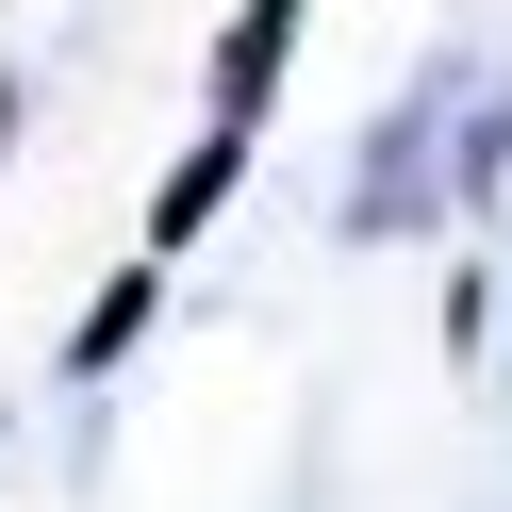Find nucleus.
Returning a JSON list of instances; mask_svg holds the SVG:
<instances>
[{"label": "nucleus", "mask_w": 512, "mask_h": 512, "mask_svg": "<svg viewBox=\"0 0 512 512\" xmlns=\"http://www.w3.org/2000/svg\"><path fill=\"white\" fill-rule=\"evenodd\" d=\"M430 149H446V100L380 116V149H364V199H347V232H397V215H430V199H446V182H430Z\"/></svg>", "instance_id": "nucleus-1"}, {"label": "nucleus", "mask_w": 512, "mask_h": 512, "mask_svg": "<svg viewBox=\"0 0 512 512\" xmlns=\"http://www.w3.org/2000/svg\"><path fill=\"white\" fill-rule=\"evenodd\" d=\"M298 17H314V0H248L232 34H215V133H248V116H265V83H281V50H298Z\"/></svg>", "instance_id": "nucleus-2"}, {"label": "nucleus", "mask_w": 512, "mask_h": 512, "mask_svg": "<svg viewBox=\"0 0 512 512\" xmlns=\"http://www.w3.org/2000/svg\"><path fill=\"white\" fill-rule=\"evenodd\" d=\"M133 331H149V265H133V281H116V298H100V314H83V364H116V347H133Z\"/></svg>", "instance_id": "nucleus-3"}]
</instances>
